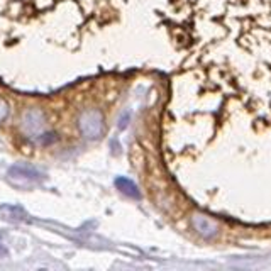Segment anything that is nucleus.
Masks as SVG:
<instances>
[{
    "instance_id": "obj_1",
    "label": "nucleus",
    "mask_w": 271,
    "mask_h": 271,
    "mask_svg": "<svg viewBox=\"0 0 271 271\" xmlns=\"http://www.w3.org/2000/svg\"><path fill=\"white\" fill-rule=\"evenodd\" d=\"M95 114H97V112H89V114H85L80 119L82 131L89 137H93L95 134H98V131H100V117H97V120H93Z\"/></svg>"
},
{
    "instance_id": "obj_2",
    "label": "nucleus",
    "mask_w": 271,
    "mask_h": 271,
    "mask_svg": "<svg viewBox=\"0 0 271 271\" xmlns=\"http://www.w3.org/2000/svg\"><path fill=\"white\" fill-rule=\"evenodd\" d=\"M115 183H117L119 188H122L124 191H127V193H136V191H134L136 188H134V185H132L131 181L124 180V178H119V180L115 181Z\"/></svg>"
},
{
    "instance_id": "obj_3",
    "label": "nucleus",
    "mask_w": 271,
    "mask_h": 271,
    "mask_svg": "<svg viewBox=\"0 0 271 271\" xmlns=\"http://www.w3.org/2000/svg\"><path fill=\"white\" fill-rule=\"evenodd\" d=\"M5 253H7V251H5V249H3V248H2V246H0V254H5Z\"/></svg>"
}]
</instances>
